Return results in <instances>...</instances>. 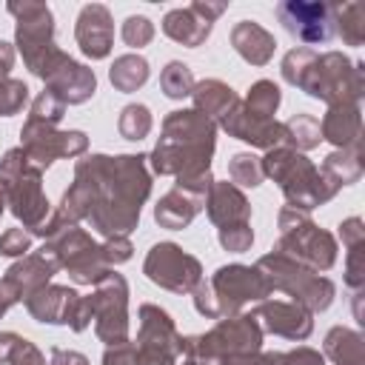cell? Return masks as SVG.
<instances>
[{
	"mask_svg": "<svg viewBox=\"0 0 365 365\" xmlns=\"http://www.w3.org/2000/svg\"><path fill=\"white\" fill-rule=\"evenodd\" d=\"M279 17L285 23V29L308 43H317V40H328L331 37V20H328V9L314 3V6H305V3H285L279 6Z\"/></svg>",
	"mask_w": 365,
	"mask_h": 365,
	"instance_id": "6da1fadb",
	"label": "cell"
}]
</instances>
